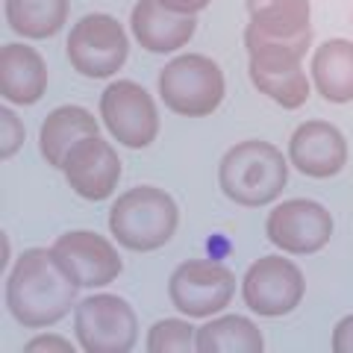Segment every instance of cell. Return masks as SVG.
<instances>
[{
	"mask_svg": "<svg viewBox=\"0 0 353 353\" xmlns=\"http://www.w3.org/2000/svg\"><path fill=\"white\" fill-rule=\"evenodd\" d=\"M77 280L59 256L44 248L24 250L6 280V306L27 330L53 327L77 306Z\"/></svg>",
	"mask_w": 353,
	"mask_h": 353,
	"instance_id": "6da1fadb",
	"label": "cell"
},
{
	"mask_svg": "<svg viewBox=\"0 0 353 353\" xmlns=\"http://www.w3.org/2000/svg\"><path fill=\"white\" fill-rule=\"evenodd\" d=\"M218 183L239 206H265L277 201L289 183V165L283 153L268 141H239L221 159Z\"/></svg>",
	"mask_w": 353,
	"mask_h": 353,
	"instance_id": "7a4b0ae2",
	"label": "cell"
},
{
	"mask_svg": "<svg viewBox=\"0 0 353 353\" xmlns=\"http://www.w3.org/2000/svg\"><path fill=\"white\" fill-rule=\"evenodd\" d=\"M180 224V212L168 192L157 185H136L109 209V230L127 250H159L168 245Z\"/></svg>",
	"mask_w": 353,
	"mask_h": 353,
	"instance_id": "3957f363",
	"label": "cell"
},
{
	"mask_svg": "<svg viewBox=\"0 0 353 353\" xmlns=\"http://www.w3.org/2000/svg\"><path fill=\"white\" fill-rule=\"evenodd\" d=\"M309 41L312 39L274 41L245 36V48L250 57V83L283 109H301L309 101V80L303 71Z\"/></svg>",
	"mask_w": 353,
	"mask_h": 353,
	"instance_id": "277c9868",
	"label": "cell"
},
{
	"mask_svg": "<svg viewBox=\"0 0 353 353\" xmlns=\"http://www.w3.org/2000/svg\"><path fill=\"white\" fill-rule=\"evenodd\" d=\"M159 94L176 115H212L224 101V71L218 68V62L201 53L176 57L159 71Z\"/></svg>",
	"mask_w": 353,
	"mask_h": 353,
	"instance_id": "5b68a950",
	"label": "cell"
},
{
	"mask_svg": "<svg viewBox=\"0 0 353 353\" xmlns=\"http://www.w3.org/2000/svg\"><path fill=\"white\" fill-rule=\"evenodd\" d=\"M74 330L85 353H127L139 336L136 312L118 294H92L80 301L74 306Z\"/></svg>",
	"mask_w": 353,
	"mask_h": 353,
	"instance_id": "8992f818",
	"label": "cell"
},
{
	"mask_svg": "<svg viewBox=\"0 0 353 353\" xmlns=\"http://www.w3.org/2000/svg\"><path fill=\"white\" fill-rule=\"evenodd\" d=\"M65 48H68V59L74 71L92 77V80H103V77H112L115 71H121V65L127 62L130 41L124 27L118 24V18L94 12L80 18L71 27Z\"/></svg>",
	"mask_w": 353,
	"mask_h": 353,
	"instance_id": "52a82bcc",
	"label": "cell"
},
{
	"mask_svg": "<svg viewBox=\"0 0 353 353\" xmlns=\"http://www.w3.org/2000/svg\"><path fill=\"white\" fill-rule=\"evenodd\" d=\"M174 309L189 318H209L230 306L236 294V274L212 259H189L176 265L168 283Z\"/></svg>",
	"mask_w": 353,
	"mask_h": 353,
	"instance_id": "ba28073f",
	"label": "cell"
},
{
	"mask_svg": "<svg viewBox=\"0 0 353 353\" xmlns=\"http://www.w3.org/2000/svg\"><path fill=\"white\" fill-rule=\"evenodd\" d=\"M101 118L112 139L124 148H148L159 132L157 103L145 85L132 80H118L101 94Z\"/></svg>",
	"mask_w": 353,
	"mask_h": 353,
	"instance_id": "9c48e42d",
	"label": "cell"
},
{
	"mask_svg": "<svg viewBox=\"0 0 353 353\" xmlns=\"http://www.w3.org/2000/svg\"><path fill=\"white\" fill-rule=\"evenodd\" d=\"M303 274L292 259L283 256H262L248 268L241 280V297L248 309L265 318L289 315L303 301Z\"/></svg>",
	"mask_w": 353,
	"mask_h": 353,
	"instance_id": "30bf717a",
	"label": "cell"
},
{
	"mask_svg": "<svg viewBox=\"0 0 353 353\" xmlns=\"http://www.w3.org/2000/svg\"><path fill=\"white\" fill-rule=\"evenodd\" d=\"M265 236L285 253H297V256L318 253L333 236V215L321 203L303 201V197L283 201L271 209Z\"/></svg>",
	"mask_w": 353,
	"mask_h": 353,
	"instance_id": "8fae6325",
	"label": "cell"
},
{
	"mask_svg": "<svg viewBox=\"0 0 353 353\" xmlns=\"http://www.w3.org/2000/svg\"><path fill=\"white\" fill-rule=\"evenodd\" d=\"M53 253L68 268L80 289H101V285L118 280V274L124 271V262L112 248V241L92 230H71V233L59 236L53 241Z\"/></svg>",
	"mask_w": 353,
	"mask_h": 353,
	"instance_id": "7c38bea8",
	"label": "cell"
},
{
	"mask_svg": "<svg viewBox=\"0 0 353 353\" xmlns=\"http://www.w3.org/2000/svg\"><path fill=\"white\" fill-rule=\"evenodd\" d=\"M65 180L85 201H106L121 180V159L115 148L101 136H88L77 145L62 165Z\"/></svg>",
	"mask_w": 353,
	"mask_h": 353,
	"instance_id": "4fadbf2b",
	"label": "cell"
},
{
	"mask_svg": "<svg viewBox=\"0 0 353 353\" xmlns=\"http://www.w3.org/2000/svg\"><path fill=\"white\" fill-rule=\"evenodd\" d=\"M289 159L301 174L327 180L347 165V141L341 130L327 121H306L289 141Z\"/></svg>",
	"mask_w": 353,
	"mask_h": 353,
	"instance_id": "5bb4252c",
	"label": "cell"
},
{
	"mask_svg": "<svg viewBox=\"0 0 353 353\" xmlns=\"http://www.w3.org/2000/svg\"><path fill=\"white\" fill-rule=\"evenodd\" d=\"M132 36L150 53H171L192 41L197 21L194 15L176 12L162 0H139L130 15Z\"/></svg>",
	"mask_w": 353,
	"mask_h": 353,
	"instance_id": "9a60e30c",
	"label": "cell"
},
{
	"mask_svg": "<svg viewBox=\"0 0 353 353\" xmlns=\"http://www.w3.org/2000/svg\"><path fill=\"white\" fill-rule=\"evenodd\" d=\"M48 88V65L36 48L27 44H3L0 50V94L9 103L32 106Z\"/></svg>",
	"mask_w": 353,
	"mask_h": 353,
	"instance_id": "2e32d148",
	"label": "cell"
},
{
	"mask_svg": "<svg viewBox=\"0 0 353 353\" xmlns=\"http://www.w3.org/2000/svg\"><path fill=\"white\" fill-rule=\"evenodd\" d=\"M309 12V0H248L250 24L245 32L274 41L312 39Z\"/></svg>",
	"mask_w": 353,
	"mask_h": 353,
	"instance_id": "e0dca14e",
	"label": "cell"
},
{
	"mask_svg": "<svg viewBox=\"0 0 353 353\" xmlns=\"http://www.w3.org/2000/svg\"><path fill=\"white\" fill-rule=\"evenodd\" d=\"M88 136H101L97 118L83 106H59L41 124V132H39L41 157L53 168H62L68 153Z\"/></svg>",
	"mask_w": 353,
	"mask_h": 353,
	"instance_id": "ac0fdd59",
	"label": "cell"
},
{
	"mask_svg": "<svg viewBox=\"0 0 353 353\" xmlns=\"http://www.w3.org/2000/svg\"><path fill=\"white\" fill-rule=\"evenodd\" d=\"M312 77L318 92L330 103L353 101V41L330 39L312 57Z\"/></svg>",
	"mask_w": 353,
	"mask_h": 353,
	"instance_id": "d6986e66",
	"label": "cell"
},
{
	"mask_svg": "<svg viewBox=\"0 0 353 353\" xmlns=\"http://www.w3.org/2000/svg\"><path fill=\"white\" fill-rule=\"evenodd\" d=\"M265 339L245 315H224L197 327L194 350L201 353H262Z\"/></svg>",
	"mask_w": 353,
	"mask_h": 353,
	"instance_id": "ffe728a7",
	"label": "cell"
},
{
	"mask_svg": "<svg viewBox=\"0 0 353 353\" xmlns=\"http://www.w3.org/2000/svg\"><path fill=\"white\" fill-rule=\"evenodd\" d=\"M68 18V0H6V21L24 39H50Z\"/></svg>",
	"mask_w": 353,
	"mask_h": 353,
	"instance_id": "44dd1931",
	"label": "cell"
},
{
	"mask_svg": "<svg viewBox=\"0 0 353 353\" xmlns=\"http://www.w3.org/2000/svg\"><path fill=\"white\" fill-rule=\"evenodd\" d=\"M197 330L189 321L180 318H165L150 327L148 336V350L150 353H165V350H194Z\"/></svg>",
	"mask_w": 353,
	"mask_h": 353,
	"instance_id": "7402d4cb",
	"label": "cell"
},
{
	"mask_svg": "<svg viewBox=\"0 0 353 353\" xmlns=\"http://www.w3.org/2000/svg\"><path fill=\"white\" fill-rule=\"evenodd\" d=\"M0 127H3V145H0V157L9 159V157H15V150L24 145V124L18 121V115L12 112V109H0Z\"/></svg>",
	"mask_w": 353,
	"mask_h": 353,
	"instance_id": "603a6c76",
	"label": "cell"
},
{
	"mask_svg": "<svg viewBox=\"0 0 353 353\" xmlns=\"http://www.w3.org/2000/svg\"><path fill=\"white\" fill-rule=\"evenodd\" d=\"M333 350L336 353H353V315L341 318L333 330Z\"/></svg>",
	"mask_w": 353,
	"mask_h": 353,
	"instance_id": "cb8c5ba5",
	"label": "cell"
},
{
	"mask_svg": "<svg viewBox=\"0 0 353 353\" xmlns=\"http://www.w3.org/2000/svg\"><path fill=\"white\" fill-rule=\"evenodd\" d=\"M27 353H36V350H62V353H74V345L68 339H59V336H39L27 341Z\"/></svg>",
	"mask_w": 353,
	"mask_h": 353,
	"instance_id": "d4e9b609",
	"label": "cell"
},
{
	"mask_svg": "<svg viewBox=\"0 0 353 353\" xmlns=\"http://www.w3.org/2000/svg\"><path fill=\"white\" fill-rule=\"evenodd\" d=\"M165 6H171L176 9V12H185V15H194V12H201V9H206L212 0H162Z\"/></svg>",
	"mask_w": 353,
	"mask_h": 353,
	"instance_id": "484cf974",
	"label": "cell"
}]
</instances>
